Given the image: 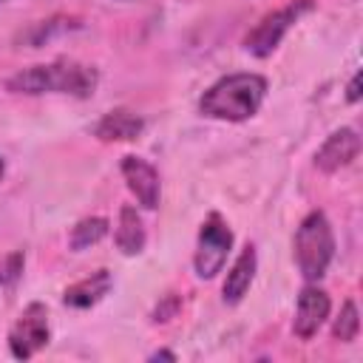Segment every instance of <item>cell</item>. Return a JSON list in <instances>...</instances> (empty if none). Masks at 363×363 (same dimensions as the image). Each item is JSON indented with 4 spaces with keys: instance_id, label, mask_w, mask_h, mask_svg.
Returning <instances> with one entry per match:
<instances>
[{
    "instance_id": "1",
    "label": "cell",
    "mask_w": 363,
    "mask_h": 363,
    "mask_svg": "<svg viewBox=\"0 0 363 363\" xmlns=\"http://www.w3.org/2000/svg\"><path fill=\"white\" fill-rule=\"evenodd\" d=\"M267 96V79L261 74H230L210 85L199 102L204 116L244 122L250 119Z\"/></svg>"
},
{
    "instance_id": "2",
    "label": "cell",
    "mask_w": 363,
    "mask_h": 363,
    "mask_svg": "<svg viewBox=\"0 0 363 363\" xmlns=\"http://www.w3.org/2000/svg\"><path fill=\"white\" fill-rule=\"evenodd\" d=\"M9 91L14 94H74V96H91L96 88V71L71 60H57L48 65H34L17 71L9 82Z\"/></svg>"
},
{
    "instance_id": "3",
    "label": "cell",
    "mask_w": 363,
    "mask_h": 363,
    "mask_svg": "<svg viewBox=\"0 0 363 363\" xmlns=\"http://www.w3.org/2000/svg\"><path fill=\"white\" fill-rule=\"evenodd\" d=\"M292 247H295V264L306 281H318L326 275L329 261L335 255V235L320 210L309 213L301 221V227L295 230Z\"/></svg>"
},
{
    "instance_id": "4",
    "label": "cell",
    "mask_w": 363,
    "mask_h": 363,
    "mask_svg": "<svg viewBox=\"0 0 363 363\" xmlns=\"http://www.w3.org/2000/svg\"><path fill=\"white\" fill-rule=\"evenodd\" d=\"M315 9V0H292L289 6L278 9V11H269L247 37H244V48L252 54V57H269L278 43L284 40V34L298 23L301 14L312 11Z\"/></svg>"
},
{
    "instance_id": "5",
    "label": "cell",
    "mask_w": 363,
    "mask_h": 363,
    "mask_svg": "<svg viewBox=\"0 0 363 363\" xmlns=\"http://www.w3.org/2000/svg\"><path fill=\"white\" fill-rule=\"evenodd\" d=\"M230 247H233V233L230 227L224 224V218L218 213H210L207 221L201 224L199 230V247H196V275L199 278H213L221 272V267L227 264V255H230Z\"/></svg>"
},
{
    "instance_id": "6",
    "label": "cell",
    "mask_w": 363,
    "mask_h": 363,
    "mask_svg": "<svg viewBox=\"0 0 363 363\" xmlns=\"http://www.w3.org/2000/svg\"><path fill=\"white\" fill-rule=\"evenodd\" d=\"M48 343V312L43 303H28L9 332V349L14 357L26 360Z\"/></svg>"
},
{
    "instance_id": "7",
    "label": "cell",
    "mask_w": 363,
    "mask_h": 363,
    "mask_svg": "<svg viewBox=\"0 0 363 363\" xmlns=\"http://www.w3.org/2000/svg\"><path fill=\"white\" fill-rule=\"evenodd\" d=\"M329 309H332V301L323 289L303 286L298 295V309H295V323H292L295 335L301 340H309L320 329V323L329 318Z\"/></svg>"
},
{
    "instance_id": "8",
    "label": "cell",
    "mask_w": 363,
    "mask_h": 363,
    "mask_svg": "<svg viewBox=\"0 0 363 363\" xmlns=\"http://www.w3.org/2000/svg\"><path fill=\"white\" fill-rule=\"evenodd\" d=\"M357 153H360V136H357V130L340 128V130H335V133L320 145V150L315 153V164H318L323 173H335V170L352 164V162L357 159Z\"/></svg>"
},
{
    "instance_id": "9",
    "label": "cell",
    "mask_w": 363,
    "mask_h": 363,
    "mask_svg": "<svg viewBox=\"0 0 363 363\" xmlns=\"http://www.w3.org/2000/svg\"><path fill=\"white\" fill-rule=\"evenodd\" d=\"M122 176L130 187V193L139 199L142 207L153 210L159 204V193H162V184H159V173L153 164H147L145 159L139 156H125L122 159Z\"/></svg>"
},
{
    "instance_id": "10",
    "label": "cell",
    "mask_w": 363,
    "mask_h": 363,
    "mask_svg": "<svg viewBox=\"0 0 363 363\" xmlns=\"http://www.w3.org/2000/svg\"><path fill=\"white\" fill-rule=\"evenodd\" d=\"M142 128H145L142 116H136L128 108H116V111H111V113H105L99 119L94 133L102 142H130V139H136L142 133Z\"/></svg>"
},
{
    "instance_id": "11",
    "label": "cell",
    "mask_w": 363,
    "mask_h": 363,
    "mask_svg": "<svg viewBox=\"0 0 363 363\" xmlns=\"http://www.w3.org/2000/svg\"><path fill=\"white\" fill-rule=\"evenodd\" d=\"M111 286H113L111 272H108V269H96V272H91L88 278L71 284V286L65 289L62 301H65L68 306H74V309H88V306H94L102 295H108Z\"/></svg>"
},
{
    "instance_id": "12",
    "label": "cell",
    "mask_w": 363,
    "mask_h": 363,
    "mask_svg": "<svg viewBox=\"0 0 363 363\" xmlns=\"http://www.w3.org/2000/svg\"><path fill=\"white\" fill-rule=\"evenodd\" d=\"M252 275H255V247L247 244V247L241 250V255L235 258L233 269L227 272V281H224V301H227V303H238V301L244 298V292L250 289Z\"/></svg>"
},
{
    "instance_id": "13",
    "label": "cell",
    "mask_w": 363,
    "mask_h": 363,
    "mask_svg": "<svg viewBox=\"0 0 363 363\" xmlns=\"http://www.w3.org/2000/svg\"><path fill=\"white\" fill-rule=\"evenodd\" d=\"M116 247H119L125 255H136V252H142V247H145V227H142L139 213H136L130 204H125V207L119 210Z\"/></svg>"
},
{
    "instance_id": "14",
    "label": "cell",
    "mask_w": 363,
    "mask_h": 363,
    "mask_svg": "<svg viewBox=\"0 0 363 363\" xmlns=\"http://www.w3.org/2000/svg\"><path fill=\"white\" fill-rule=\"evenodd\" d=\"M108 233V221L94 216V218H82L74 230H71V250H85L91 244H96L99 238H105Z\"/></svg>"
},
{
    "instance_id": "15",
    "label": "cell",
    "mask_w": 363,
    "mask_h": 363,
    "mask_svg": "<svg viewBox=\"0 0 363 363\" xmlns=\"http://www.w3.org/2000/svg\"><path fill=\"white\" fill-rule=\"evenodd\" d=\"M357 332H360L357 306H354V301H346V303H343V309H340V318H337V320H335V326H332V335H335L337 340L349 343V340H354V337H357Z\"/></svg>"
},
{
    "instance_id": "16",
    "label": "cell",
    "mask_w": 363,
    "mask_h": 363,
    "mask_svg": "<svg viewBox=\"0 0 363 363\" xmlns=\"http://www.w3.org/2000/svg\"><path fill=\"white\" fill-rule=\"evenodd\" d=\"M23 272V252H11L3 264H0V284H14Z\"/></svg>"
},
{
    "instance_id": "17",
    "label": "cell",
    "mask_w": 363,
    "mask_h": 363,
    "mask_svg": "<svg viewBox=\"0 0 363 363\" xmlns=\"http://www.w3.org/2000/svg\"><path fill=\"white\" fill-rule=\"evenodd\" d=\"M179 309V298L176 295H167V303L164 306H156L153 312V320H170V315Z\"/></svg>"
},
{
    "instance_id": "18",
    "label": "cell",
    "mask_w": 363,
    "mask_h": 363,
    "mask_svg": "<svg viewBox=\"0 0 363 363\" xmlns=\"http://www.w3.org/2000/svg\"><path fill=\"white\" fill-rule=\"evenodd\" d=\"M346 99H349V102H357V99H360V74H354V77H352V82H349V94H346Z\"/></svg>"
},
{
    "instance_id": "19",
    "label": "cell",
    "mask_w": 363,
    "mask_h": 363,
    "mask_svg": "<svg viewBox=\"0 0 363 363\" xmlns=\"http://www.w3.org/2000/svg\"><path fill=\"white\" fill-rule=\"evenodd\" d=\"M159 357H162V360H176L173 352H153V354H150V360H159Z\"/></svg>"
},
{
    "instance_id": "20",
    "label": "cell",
    "mask_w": 363,
    "mask_h": 363,
    "mask_svg": "<svg viewBox=\"0 0 363 363\" xmlns=\"http://www.w3.org/2000/svg\"><path fill=\"white\" fill-rule=\"evenodd\" d=\"M0 176H3V159H0Z\"/></svg>"
}]
</instances>
